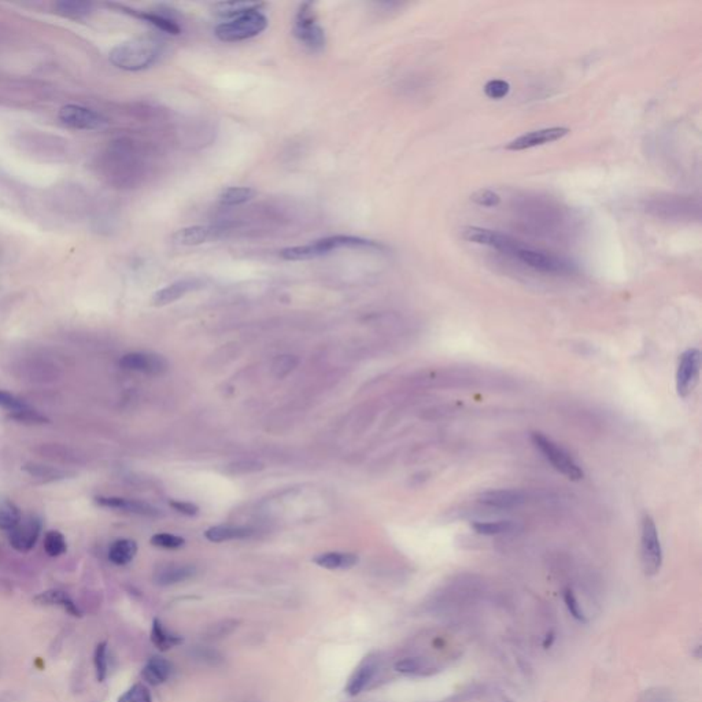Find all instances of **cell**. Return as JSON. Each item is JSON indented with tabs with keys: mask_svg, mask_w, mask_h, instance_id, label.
<instances>
[{
	"mask_svg": "<svg viewBox=\"0 0 702 702\" xmlns=\"http://www.w3.org/2000/svg\"><path fill=\"white\" fill-rule=\"evenodd\" d=\"M267 27L268 18L261 13V10H253L222 21L217 25L215 33L221 42L232 43L253 39L262 33Z\"/></svg>",
	"mask_w": 702,
	"mask_h": 702,
	"instance_id": "obj_3",
	"label": "cell"
},
{
	"mask_svg": "<svg viewBox=\"0 0 702 702\" xmlns=\"http://www.w3.org/2000/svg\"><path fill=\"white\" fill-rule=\"evenodd\" d=\"M294 34L310 51L320 53L324 50L326 44L324 29L317 23V17L312 3H303L299 6L295 17Z\"/></svg>",
	"mask_w": 702,
	"mask_h": 702,
	"instance_id": "obj_5",
	"label": "cell"
},
{
	"mask_svg": "<svg viewBox=\"0 0 702 702\" xmlns=\"http://www.w3.org/2000/svg\"><path fill=\"white\" fill-rule=\"evenodd\" d=\"M94 663L96 668V676L99 682H103L108 676V644L102 642L96 646Z\"/></svg>",
	"mask_w": 702,
	"mask_h": 702,
	"instance_id": "obj_36",
	"label": "cell"
},
{
	"mask_svg": "<svg viewBox=\"0 0 702 702\" xmlns=\"http://www.w3.org/2000/svg\"><path fill=\"white\" fill-rule=\"evenodd\" d=\"M376 672H378L376 660L366 658L365 661H362L359 664V667L355 670V672L351 676L350 680L346 686L347 694L352 696V697L361 694L368 687V684L372 682Z\"/></svg>",
	"mask_w": 702,
	"mask_h": 702,
	"instance_id": "obj_19",
	"label": "cell"
},
{
	"mask_svg": "<svg viewBox=\"0 0 702 702\" xmlns=\"http://www.w3.org/2000/svg\"><path fill=\"white\" fill-rule=\"evenodd\" d=\"M96 504L99 506L108 508V509H117L125 513L137 514V516H144V517H158L161 516V512L143 501L137 499H129V498H122V497H96L95 498Z\"/></svg>",
	"mask_w": 702,
	"mask_h": 702,
	"instance_id": "obj_14",
	"label": "cell"
},
{
	"mask_svg": "<svg viewBox=\"0 0 702 702\" xmlns=\"http://www.w3.org/2000/svg\"><path fill=\"white\" fill-rule=\"evenodd\" d=\"M255 189L250 187H229L224 189L218 198L222 206H239L255 196Z\"/></svg>",
	"mask_w": 702,
	"mask_h": 702,
	"instance_id": "obj_29",
	"label": "cell"
},
{
	"mask_svg": "<svg viewBox=\"0 0 702 702\" xmlns=\"http://www.w3.org/2000/svg\"><path fill=\"white\" fill-rule=\"evenodd\" d=\"M472 528L486 537H494V535H504V534H511L517 528V525L513 521L509 520H499V521H476L472 524Z\"/></svg>",
	"mask_w": 702,
	"mask_h": 702,
	"instance_id": "obj_28",
	"label": "cell"
},
{
	"mask_svg": "<svg viewBox=\"0 0 702 702\" xmlns=\"http://www.w3.org/2000/svg\"><path fill=\"white\" fill-rule=\"evenodd\" d=\"M511 92V84L505 80H490L485 85V94L487 98L499 101Z\"/></svg>",
	"mask_w": 702,
	"mask_h": 702,
	"instance_id": "obj_37",
	"label": "cell"
},
{
	"mask_svg": "<svg viewBox=\"0 0 702 702\" xmlns=\"http://www.w3.org/2000/svg\"><path fill=\"white\" fill-rule=\"evenodd\" d=\"M137 544L135 540H115L108 550V560L115 566H127L135 559Z\"/></svg>",
	"mask_w": 702,
	"mask_h": 702,
	"instance_id": "obj_24",
	"label": "cell"
},
{
	"mask_svg": "<svg viewBox=\"0 0 702 702\" xmlns=\"http://www.w3.org/2000/svg\"><path fill=\"white\" fill-rule=\"evenodd\" d=\"M462 236L473 243L485 244L490 245L506 255H512L514 250L518 247L520 242L513 239L509 235L497 232V231H490L485 228H478V226H469L462 231Z\"/></svg>",
	"mask_w": 702,
	"mask_h": 702,
	"instance_id": "obj_11",
	"label": "cell"
},
{
	"mask_svg": "<svg viewBox=\"0 0 702 702\" xmlns=\"http://www.w3.org/2000/svg\"><path fill=\"white\" fill-rule=\"evenodd\" d=\"M169 505L180 512V513L187 514V516H195V514L199 512V508L191 502H184V501H170Z\"/></svg>",
	"mask_w": 702,
	"mask_h": 702,
	"instance_id": "obj_44",
	"label": "cell"
},
{
	"mask_svg": "<svg viewBox=\"0 0 702 702\" xmlns=\"http://www.w3.org/2000/svg\"><path fill=\"white\" fill-rule=\"evenodd\" d=\"M165 43L153 36H140L115 46L108 55L110 62L127 72L146 70L160 62Z\"/></svg>",
	"mask_w": 702,
	"mask_h": 702,
	"instance_id": "obj_1",
	"label": "cell"
},
{
	"mask_svg": "<svg viewBox=\"0 0 702 702\" xmlns=\"http://www.w3.org/2000/svg\"><path fill=\"white\" fill-rule=\"evenodd\" d=\"M527 495L521 490H488L480 494L479 501L488 508L495 509H513L523 505Z\"/></svg>",
	"mask_w": 702,
	"mask_h": 702,
	"instance_id": "obj_15",
	"label": "cell"
},
{
	"mask_svg": "<svg viewBox=\"0 0 702 702\" xmlns=\"http://www.w3.org/2000/svg\"><path fill=\"white\" fill-rule=\"evenodd\" d=\"M59 120L65 125L80 131H95L106 125V120L99 113L79 105H68L60 108Z\"/></svg>",
	"mask_w": 702,
	"mask_h": 702,
	"instance_id": "obj_10",
	"label": "cell"
},
{
	"mask_svg": "<svg viewBox=\"0 0 702 702\" xmlns=\"http://www.w3.org/2000/svg\"><path fill=\"white\" fill-rule=\"evenodd\" d=\"M151 544L162 549H180L186 544V540L173 534H155L151 538Z\"/></svg>",
	"mask_w": 702,
	"mask_h": 702,
	"instance_id": "obj_39",
	"label": "cell"
},
{
	"mask_svg": "<svg viewBox=\"0 0 702 702\" xmlns=\"http://www.w3.org/2000/svg\"><path fill=\"white\" fill-rule=\"evenodd\" d=\"M44 550L51 557L62 556L68 550L65 537L59 531H49L44 538Z\"/></svg>",
	"mask_w": 702,
	"mask_h": 702,
	"instance_id": "obj_35",
	"label": "cell"
},
{
	"mask_svg": "<svg viewBox=\"0 0 702 702\" xmlns=\"http://www.w3.org/2000/svg\"><path fill=\"white\" fill-rule=\"evenodd\" d=\"M641 559L648 576H654L663 566V547L657 525L651 516L645 514L641 525Z\"/></svg>",
	"mask_w": 702,
	"mask_h": 702,
	"instance_id": "obj_6",
	"label": "cell"
},
{
	"mask_svg": "<svg viewBox=\"0 0 702 702\" xmlns=\"http://www.w3.org/2000/svg\"><path fill=\"white\" fill-rule=\"evenodd\" d=\"M115 7L118 10H121L122 13L125 14H129L135 18H139L153 27L162 30L165 33H170V34H180L181 33V27L180 24L172 17V15H166L163 13H153V11H141V10H135V8H131V7H125V6H120V4H115Z\"/></svg>",
	"mask_w": 702,
	"mask_h": 702,
	"instance_id": "obj_17",
	"label": "cell"
},
{
	"mask_svg": "<svg viewBox=\"0 0 702 702\" xmlns=\"http://www.w3.org/2000/svg\"><path fill=\"white\" fill-rule=\"evenodd\" d=\"M472 202H475L476 205L479 206H485V208H494V206H498L499 202H501V196L491 191V189H479L476 191L472 196H471Z\"/></svg>",
	"mask_w": 702,
	"mask_h": 702,
	"instance_id": "obj_40",
	"label": "cell"
},
{
	"mask_svg": "<svg viewBox=\"0 0 702 702\" xmlns=\"http://www.w3.org/2000/svg\"><path fill=\"white\" fill-rule=\"evenodd\" d=\"M313 563L319 567L325 569H350L358 564V556L352 553H342V551H328L321 553L313 559Z\"/></svg>",
	"mask_w": 702,
	"mask_h": 702,
	"instance_id": "obj_21",
	"label": "cell"
},
{
	"mask_svg": "<svg viewBox=\"0 0 702 702\" xmlns=\"http://www.w3.org/2000/svg\"><path fill=\"white\" fill-rule=\"evenodd\" d=\"M395 671L400 674H404V675H426V674H428V668L424 664V661L421 658H414V657H409V658H404V660L398 661L395 664Z\"/></svg>",
	"mask_w": 702,
	"mask_h": 702,
	"instance_id": "obj_34",
	"label": "cell"
},
{
	"mask_svg": "<svg viewBox=\"0 0 702 702\" xmlns=\"http://www.w3.org/2000/svg\"><path fill=\"white\" fill-rule=\"evenodd\" d=\"M0 407H4L7 410L15 413V411L27 409L29 406L24 401H21L20 398H17L15 395H13L4 390H0Z\"/></svg>",
	"mask_w": 702,
	"mask_h": 702,
	"instance_id": "obj_41",
	"label": "cell"
},
{
	"mask_svg": "<svg viewBox=\"0 0 702 702\" xmlns=\"http://www.w3.org/2000/svg\"><path fill=\"white\" fill-rule=\"evenodd\" d=\"M221 231L216 226L210 225H192L186 226L173 235V242L179 245H199L208 243L209 241H215Z\"/></svg>",
	"mask_w": 702,
	"mask_h": 702,
	"instance_id": "obj_18",
	"label": "cell"
},
{
	"mask_svg": "<svg viewBox=\"0 0 702 702\" xmlns=\"http://www.w3.org/2000/svg\"><path fill=\"white\" fill-rule=\"evenodd\" d=\"M21 520L23 514L15 504L10 501L0 502V530H6L10 532L20 524Z\"/></svg>",
	"mask_w": 702,
	"mask_h": 702,
	"instance_id": "obj_30",
	"label": "cell"
},
{
	"mask_svg": "<svg viewBox=\"0 0 702 702\" xmlns=\"http://www.w3.org/2000/svg\"><path fill=\"white\" fill-rule=\"evenodd\" d=\"M196 573V568L193 566H167L157 570L154 576V582L158 586H173L181 582H186L193 577Z\"/></svg>",
	"mask_w": 702,
	"mask_h": 702,
	"instance_id": "obj_20",
	"label": "cell"
},
{
	"mask_svg": "<svg viewBox=\"0 0 702 702\" xmlns=\"http://www.w3.org/2000/svg\"><path fill=\"white\" fill-rule=\"evenodd\" d=\"M40 532H42L40 520L34 516H29L27 518H23L20 524L10 531L8 540L15 550L27 553L34 547L36 542L40 537Z\"/></svg>",
	"mask_w": 702,
	"mask_h": 702,
	"instance_id": "obj_12",
	"label": "cell"
},
{
	"mask_svg": "<svg viewBox=\"0 0 702 702\" xmlns=\"http://www.w3.org/2000/svg\"><path fill=\"white\" fill-rule=\"evenodd\" d=\"M340 248H364V250L381 251V250H384V245L378 243V242H374V241L358 238V236L336 235V236L324 238V239L305 244V245L283 248L280 251V257L286 261H306V260H313V258L328 255L332 251H336Z\"/></svg>",
	"mask_w": 702,
	"mask_h": 702,
	"instance_id": "obj_2",
	"label": "cell"
},
{
	"mask_svg": "<svg viewBox=\"0 0 702 702\" xmlns=\"http://www.w3.org/2000/svg\"><path fill=\"white\" fill-rule=\"evenodd\" d=\"M172 672H173V667L167 660L161 658V657H153L146 664L141 675L144 677V680H147L150 684L158 686V684L165 683L170 677Z\"/></svg>",
	"mask_w": 702,
	"mask_h": 702,
	"instance_id": "obj_22",
	"label": "cell"
},
{
	"mask_svg": "<svg viewBox=\"0 0 702 702\" xmlns=\"http://www.w3.org/2000/svg\"><path fill=\"white\" fill-rule=\"evenodd\" d=\"M262 6L264 3H255V1H225V3L222 1V3H216L213 10L217 15L225 20H231L234 17H238L253 10H261Z\"/></svg>",
	"mask_w": 702,
	"mask_h": 702,
	"instance_id": "obj_26",
	"label": "cell"
},
{
	"mask_svg": "<svg viewBox=\"0 0 702 702\" xmlns=\"http://www.w3.org/2000/svg\"><path fill=\"white\" fill-rule=\"evenodd\" d=\"M151 642L160 649V650H169V649L179 646L183 644V638L180 635H176L170 631H167L163 627L162 621L155 619L153 621V630H151Z\"/></svg>",
	"mask_w": 702,
	"mask_h": 702,
	"instance_id": "obj_27",
	"label": "cell"
},
{
	"mask_svg": "<svg viewBox=\"0 0 702 702\" xmlns=\"http://www.w3.org/2000/svg\"><path fill=\"white\" fill-rule=\"evenodd\" d=\"M568 134H569V129L568 128H563V127L544 128V129H540V131H532V132L518 136L517 139H514L511 143H508L506 150L521 151V150L532 148V147H537V146H543V144L560 140L564 136H567Z\"/></svg>",
	"mask_w": 702,
	"mask_h": 702,
	"instance_id": "obj_13",
	"label": "cell"
},
{
	"mask_svg": "<svg viewBox=\"0 0 702 702\" xmlns=\"http://www.w3.org/2000/svg\"><path fill=\"white\" fill-rule=\"evenodd\" d=\"M193 656L198 660L210 663L213 665H217V664H219V663L224 661V657L217 650H213V649L210 648H196L193 650Z\"/></svg>",
	"mask_w": 702,
	"mask_h": 702,
	"instance_id": "obj_43",
	"label": "cell"
},
{
	"mask_svg": "<svg viewBox=\"0 0 702 702\" xmlns=\"http://www.w3.org/2000/svg\"><path fill=\"white\" fill-rule=\"evenodd\" d=\"M151 693L144 684H135L124 693L118 702H151Z\"/></svg>",
	"mask_w": 702,
	"mask_h": 702,
	"instance_id": "obj_38",
	"label": "cell"
},
{
	"mask_svg": "<svg viewBox=\"0 0 702 702\" xmlns=\"http://www.w3.org/2000/svg\"><path fill=\"white\" fill-rule=\"evenodd\" d=\"M298 358L295 355L283 354L277 355L272 362V374L277 378L288 376L298 366Z\"/></svg>",
	"mask_w": 702,
	"mask_h": 702,
	"instance_id": "obj_32",
	"label": "cell"
},
{
	"mask_svg": "<svg viewBox=\"0 0 702 702\" xmlns=\"http://www.w3.org/2000/svg\"><path fill=\"white\" fill-rule=\"evenodd\" d=\"M56 10L62 15L72 17V18H80L87 14H89L92 6L85 1H59L56 3Z\"/></svg>",
	"mask_w": 702,
	"mask_h": 702,
	"instance_id": "obj_33",
	"label": "cell"
},
{
	"mask_svg": "<svg viewBox=\"0 0 702 702\" xmlns=\"http://www.w3.org/2000/svg\"><path fill=\"white\" fill-rule=\"evenodd\" d=\"M203 287V281L200 279H183L174 281L166 287L157 291L153 297V305L155 306H166L179 300L180 298L187 295L192 291H196Z\"/></svg>",
	"mask_w": 702,
	"mask_h": 702,
	"instance_id": "obj_16",
	"label": "cell"
},
{
	"mask_svg": "<svg viewBox=\"0 0 702 702\" xmlns=\"http://www.w3.org/2000/svg\"><path fill=\"white\" fill-rule=\"evenodd\" d=\"M34 602H37L39 605H47V606L49 605H58V606H62L66 612H69L73 616H82V612L77 608V605L73 602V599L66 593L59 592V590L44 592V593L34 596Z\"/></svg>",
	"mask_w": 702,
	"mask_h": 702,
	"instance_id": "obj_25",
	"label": "cell"
},
{
	"mask_svg": "<svg viewBox=\"0 0 702 702\" xmlns=\"http://www.w3.org/2000/svg\"><path fill=\"white\" fill-rule=\"evenodd\" d=\"M516 260L521 261L524 265L532 268V269L540 270L543 273H553V274H568L573 272L572 264L557 255H553L546 251L535 250L531 247H525L524 244H518V247L512 253V255Z\"/></svg>",
	"mask_w": 702,
	"mask_h": 702,
	"instance_id": "obj_7",
	"label": "cell"
},
{
	"mask_svg": "<svg viewBox=\"0 0 702 702\" xmlns=\"http://www.w3.org/2000/svg\"><path fill=\"white\" fill-rule=\"evenodd\" d=\"M564 601H566V605H567L570 616L577 621L586 623V616H585V613H583V611H582V608H580V605L577 602L576 595L573 594V592L570 589H567L564 592Z\"/></svg>",
	"mask_w": 702,
	"mask_h": 702,
	"instance_id": "obj_42",
	"label": "cell"
},
{
	"mask_svg": "<svg viewBox=\"0 0 702 702\" xmlns=\"http://www.w3.org/2000/svg\"><path fill=\"white\" fill-rule=\"evenodd\" d=\"M253 535V530L247 527L236 525H216L205 532V538L213 543H221L228 540H245Z\"/></svg>",
	"mask_w": 702,
	"mask_h": 702,
	"instance_id": "obj_23",
	"label": "cell"
},
{
	"mask_svg": "<svg viewBox=\"0 0 702 702\" xmlns=\"http://www.w3.org/2000/svg\"><path fill=\"white\" fill-rule=\"evenodd\" d=\"M531 442L540 450V454L551 466L564 475L569 480H582L585 472L582 466L568 453L567 450L556 443L551 438L542 433H531Z\"/></svg>",
	"mask_w": 702,
	"mask_h": 702,
	"instance_id": "obj_4",
	"label": "cell"
},
{
	"mask_svg": "<svg viewBox=\"0 0 702 702\" xmlns=\"http://www.w3.org/2000/svg\"><path fill=\"white\" fill-rule=\"evenodd\" d=\"M701 369V352L698 349L684 351L676 369V391L679 397H687L698 383Z\"/></svg>",
	"mask_w": 702,
	"mask_h": 702,
	"instance_id": "obj_8",
	"label": "cell"
},
{
	"mask_svg": "<svg viewBox=\"0 0 702 702\" xmlns=\"http://www.w3.org/2000/svg\"><path fill=\"white\" fill-rule=\"evenodd\" d=\"M120 366L127 371L140 372L151 376L162 375L169 368L167 361L162 355L146 351H135L122 355L120 359Z\"/></svg>",
	"mask_w": 702,
	"mask_h": 702,
	"instance_id": "obj_9",
	"label": "cell"
},
{
	"mask_svg": "<svg viewBox=\"0 0 702 702\" xmlns=\"http://www.w3.org/2000/svg\"><path fill=\"white\" fill-rule=\"evenodd\" d=\"M241 624V620L236 619H225V620L217 621L215 624L209 625V628L205 631V638L206 639H221L228 635H231Z\"/></svg>",
	"mask_w": 702,
	"mask_h": 702,
	"instance_id": "obj_31",
	"label": "cell"
}]
</instances>
